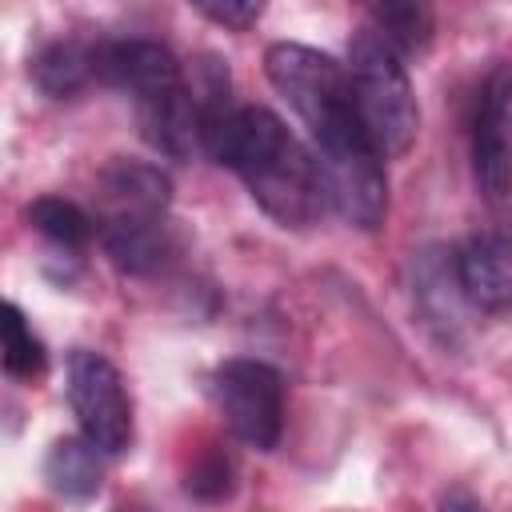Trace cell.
<instances>
[{
	"label": "cell",
	"instance_id": "obj_11",
	"mask_svg": "<svg viewBox=\"0 0 512 512\" xmlns=\"http://www.w3.org/2000/svg\"><path fill=\"white\" fill-rule=\"evenodd\" d=\"M100 240L112 264L128 276H152L168 264L176 240L164 216H120V220H100Z\"/></svg>",
	"mask_w": 512,
	"mask_h": 512
},
{
	"label": "cell",
	"instance_id": "obj_5",
	"mask_svg": "<svg viewBox=\"0 0 512 512\" xmlns=\"http://www.w3.org/2000/svg\"><path fill=\"white\" fill-rule=\"evenodd\" d=\"M212 400L216 412L224 416L228 432L256 448L268 452L276 448L284 432V380L272 364L264 360H224L212 372Z\"/></svg>",
	"mask_w": 512,
	"mask_h": 512
},
{
	"label": "cell",
	"instance_id": "obj_3",
	"mask_svg": "<svg viewBox=\"0 0 512 512\" xmlns=\"http://www.w3.org/2000/svg\"><path fill=\"white\" fill-rule=\"evenodd\" d=\"M312 156L328 208L352 228L364 232L380 228L388 216V176H384V156L368 140L360 116L316 136Z\"/></svg>",
	"mask_w": 512,
	"mask_h": 512
},
{
	"label": "cell",
	"instance_id": "obj_9",
	"mask_svg": "<svg viewBox=\"0 0 512 512\" xmlns=\"http://www.w3.org/2000/svg\"><path fill=\"white\" fill-rule=\"evenodd\" d=\"M456 284L464 304L480 312H504L512 308V240L484 232L456 248L452 256Z\"/></svg>",
	"mask_w": 512,
	"mask_h": 512
},
{
	"label": "cell",
	"instance_id": "obj_16",
	"mask_svg": "<svg viewBox=\"0 0 512 512\" xmlns=\"http://www.w3.org/2000/svg\"><path fill=\"white\" fill-rule=\"evenodd\" d=\"M4 372L16 380H32L44 372L48 352L40 344V336L32 332V324L24 320V312L16 304H4Z\"/></svg>",
	"mask_w": 512,
	"mask_h": 512
},
{
	"label": "cell",
	"instance_id": "obj_10",
	"mask_svg": "<svg viewBox=\"0 0 512 512\" xmlns=\"http://www.w3.org/2000/svg\"><path fill=\"white\" fill-rule=\"evenodd\" d=\"M172 200L168 176L148 164V160H112L100 176V220H120V216H164Z\"/></svg>",
	"mask_w": 512,
	"mask_h": 512
},
{
	"label": "cell",
	"instance_id": "obj_17",
	"mask_svg": "<svg viewBox=\"0 0 512 512\" xmlns=\"http://www.w3.org/2000/svg\"><path fill=\"white\" fill-rule=\"evenodd\" d=\"M228 488H232V464H228V456L208 452V456H200V460L192 464V472H188V492H196V496H204V500H220V496H228Z\"/></svg>",
	"mask_w": 512,
	"mask_h": 512
},
{
	"label": "cell",
	"instance_id": "obj_15",
	"mask_svg": "<svg viewBox=\"0 0 512 512\" xmlns=\"http://www.w3.org/2000/svg\"><path fill=\"white\" fill-rule=\"evenodd\" d=\"M372 28L400 52H424L432 44V12L424 4H372Z\"/></svg>",
	"mask_w": 512,
	"mask_h": 512
},
{
	"label": "cell",
	"instance_id": "obj_19",
	"mask_svg": "<svg viewBox=\"0 0 512 512\" xmlns=\"http://www.w3.org/2000/svg\"><path fill=\"white\" fill-rule=\"evenodd\" d=\"M440 512H488V508L476 496H468V492H448L440 500Z\"/></svg>",
	"mask_w": 512,
	"mask_h": 512
},
{
	"label": "cell",
	"instance_id": "obj_13",
	"mask_svg": "<svg viewBox=\"0 0 512 512\" xmlns=\"http://www.w3.org/2000/svg\"><path fill=\"white\" fill-rule=\"evenodd\" d=\"M28 76L36 80V88L52 100H64V96H76L96 72H92V48L76 44V40H52L44 44L32 64H28Z\"/></svg>",
	"mask_w": 512,
	"mask_h": 512
},
{
	"label": "cell",
	"instance_id": "obj_14",
	"mask_svg": "<svg viewBox=\"0 0 512 512\" xmlns=\"http://www.w3.org/2000/svg\"><path fill=\"white\" fill-rule=\"evenodd\" d=\"M28 224L44 240H52L56 248H64V252H80L92 240V232H96L92 216L80 204L64 200V196H40V200H32L28 204Z\"/></svg>",
	"mask_w": 512,
	"mask_h": 512
},
{
	"label": "cell",
	"instance_id": "obj_20",
	"mask_svg": "<svg viewBox=\"0 0 512 512\" xmlns=\"http://www.w3.org/2000/svg\"><path fill=\"white\" fill-rule=\"evenodd\" d=\"M116 512H140V508H116Z\"/></svg>",
	"mask_w": 512,
	"mask_h": 512
},
{
	"label": "cell",
	"instance_id": "obj_6",
	"mask_svg": "<svg viewBox=\"0 0 512 512\" xmlns=\"http://www.w3.org/2000/svg\"><path fill=\"white\" fill-rule=\"evenodd\" d=\"M68 404L80 424V436H88L104 456H120L132 444V396L124 388V376L116 364L100 352L76 348L68 356Z\"/></svg>",
	"mask_w": 512,
	"mask_h": 512
},
{
	"label": "cell",
	"instance_id": "obj_4",
	"mask_svg": "<svg viewBox=\"0 0 512 512\" xmlns=\"http://www.w3.org/2000/svg\"><path fill=\"white\" fill-rule=\"evenodd\" d=\"M264 72H268L272 88L288 100V108L300 116V124L308 128L312 140L356 120L348 68L336 64L328 52L280 40V44H268Z\"/></svg>",
	"mask_w": 512,
	"mask_h": 512
},
{
	"label": "cell",
	"instance_id": "obj_1",
	"mask_svg": "<svg viewBox=\"0 0 512 512\" xmlns=\"http://www.w3.org/2000/svg\"><path fill=\"white\" fill-rule=\"evenodd\" d=\"M212 160L232 168L252 200L284 228H304L324 212V188L316 156L284 128V120L260 104H240L204 128Z\"/></svg>",
	"mask_w": 512,
	"mask_h": 512
},
{
	"label": "cell",
	"instance_id": "obj_2",
	"mask_svg": "<svg viewBox=\"0 0 512 512\" xmlns=\"http://www.w3.org/2000/svg\"><path fill=\"white\" fill-rule=\"evenodd\" d=\"M348 84H352V104L356 116L376 144V152L404 156L416 140L420 128V108L412 96V80L404 72L400 52L376 32L360 28L348 44Z\"/></svg>",
	"mask_w": 512,
	"mask_h": 512
},
{
	"label": "cell",
	"instance_id": "obj_12",
	"mask_svg": "<svg viewBox=\"0 0 512 512\" xmlns=\"http://www.w3.org/2000/svg\"><path fill=\"white\" fill-rule=\"evenodd\" d=\"M44 480L60 496L88 500V496H96V488L104 480V452L88 436H64L44 456Z\"/></svg>",
	"mask_w": 512,
	"mask_h": 512
},
{
	"label": "cell",
	"instance_id": "obj_7",
	"mask_svg": "<svg viewBox=\"0 0 512 512\" xmlns=\"http://www.w3.org/2000/svg\"><path fill=\"white\" fill-rule=\"evenodd\" d=\"M472 176L488 204L512 196V64H496L476 96Z\"/></svg>",
	"mask_w": 512,
	"mask_h": 512
},
{
	"label": "cell",
	"instance_id": "obj_18",
	"mask_svg": "<svg viewBox=\"0 0 512 512\" xmlns=\"http://www.w3.org/2000/svg\"><path fill=\"white\" fill-rule=\"evenodd\" d=\"M208 20H216V24H224V28H248V24H256L260 20V12H264V4H252V0H224V4H196Z\"/></svg>",
	"mask_w": 512,
	"mask_h": 512
},
{
	"label": "cell",
	"instance_id": "obj_8",
	"mask_svg": "<svg viewBox=\"0 0 512 512\" xmlns=\"http://www.w3.org/2000/svg\"><path fill=\"white\" fill-rule=\"evenodd\" d=\"M92 72L100 84H112L120 92H128L140 104H156L172 92H180L184 68L176 60V52L160 40H144V36H128V40H104L92 48Z\"/></svg>",
	"mask_w": 512,
	"mask_h": 512
}]
</instances>
